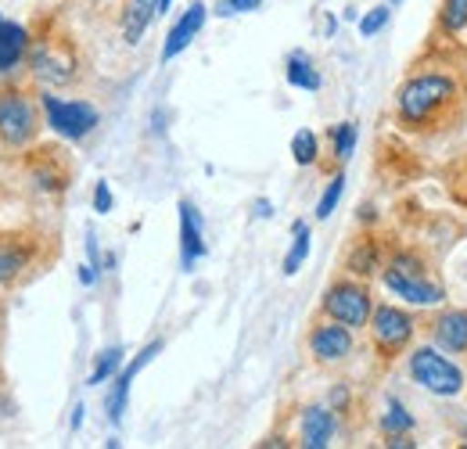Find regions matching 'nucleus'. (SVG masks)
<instances>
[{
	"label": "nucleus",
	"mask_w": 467,
	"mask_h": 449,
	"mask_svg": "<svg viewBox=\"0 0 467 449\" xmlns=\"http://www.w3.org/2000/svg\"><path fill=\"white\" fill-rule=\"evenodd\" d=\"M428 338L450 352V356H467V309H442L428 320Z\"/></svg>",
	"instance_id": "obj_11"
},
{
	"label": "nucleus",
	"mask_w": 467,
	"mask_h": 449,
	"mask_svg": "<svg viewBox=\"0 0 467 449\" xmlns=\"http://www.w3.org/2000/svg\"><path fill=\"white\" fill-rule=\"evenodd\" d=\"M170 7H173V0H159V15H166Z\"/></svg>",
	"instance_id": "obj_37"
},
{
	"label": "nucleus",
	"mask_w": 467,
	"mask_h": 449,
	"mask_svg": "<svg viewBox=\"0 0 467 449\" xmlns=\"http://www.w3.org/2000/svg\"><path fill=\"white\" fill-rule=\"evenodd\" d=\"M378 428H381V435H385V439H396V435H410V432L417 428V417H413L407 406H403V399H396V395H392V399L385 402V413H381Z\"/></svg>",
	"instance_id": "obj_18"
},
{
	"label": "nucleus",
	"mask_w": 467,
	"mask_h": 449,
	"mask_svg": "<svg viewBox=\"0 0 467 449\" xmlns=\"http://www.w3.org/2000/svg\"><path fill=\"white\" fill-rule=\"evenodd\" d=\"M285 79L292 83L295 90H309V94H317L320 87H324V79H320V72L313 68V61L309 55H302V51H295L288 57V68H285Z\"/></svg>",
	"instance_id": "obj_19"
},
{
	"label": "nucleus",
	"mask_w": 467,
	"mask_h": 449,
	"mask_svg": "<svg viewBox=\"0 0 467 449\" xmlns=\"http://www.w3.org/2000/svg\"><path fill=\"white\" fill-rule=\"evenodd\" d=\"M79 424H83V406H76V413H72V432H79Z\"/></svg>",
	"instance_id": "obj_36"
},
{
	"label": "nucleus",
	"mask_w": 467,
	"mask_h": 449,
	"mask_svg": "<svg viewBox=\"0 0 467 449\" xmlns=\"http://www.w3.org/2000/svg\"><path fill=\"white\" fill-rule=\"evenodd\" d=\"M338 432V413L324 402H313L302 410V421H298V439L306 449H327L331 439Z\"/></svg>",
	"instance_id": "obj_13"
},
{
	"label": "nucleus",
	"mask_w": 467,
	"mask_h": 449,
	"mask_svg": "<svg viewBox=\"0 0 467 449\" xmlns=\"http://www.w3.org/2000/svg\"><path fill=\"white\" fill-rule=\"evenodd\" d=\"M407 374H410V381H413V385H420L424 392L439 395V399H457L467 385L461 363H453V360H450L435 341L410 349Z\"/></svg>",
	"instance_id": "obj_2"
},
{
	"label": "nucleus",
	"mask_w": 467,
	"mask_h": 449,
	"mask_svg": "<svg viewBox=\"0 0 467 449\" xmlns=\"http://www.w3.org/2000/svg\"><path fill=\"white\" fill-rule=\"evenodd\" d=\"M389 18H392V4H378V7H370L363 18H359V37H378L385 26H389Z\"/></svg>",
	"instance_id": "obj_27"
},
{
	"label": "nucleus",
	"mask_w": 467,
	"mask_h": 449,
	"mask_svg": "<svg viewBox=\"0 0 467 449\" xmlns=\"http://www.w3.org/2000/svg\"><path fill=\"white\" fill-rule=\"evenodd\" d=\"M159 18V0H122V11H119V29H122V40L130 47L140 44V37L148 33V26Z\"/></svg>",
	"instance_id": "obj_16"
},
{
	"label": "nucleus",
	"mask_w": 467,
	"mask_h": 449,
	"mask_svg": "<svg viewBox=\"0 0 467 449\" xmlns=\"http://www.w3.org/2000/svg\"><path fill=\"white\" fill-rule=\"evenodd\" d=\"M464 115V87L453 72L424 68L403 79L396 90V119L410 133H442L453 130Z\"/></svg>",
	"instance_id": "obj_1"
},
{
	"label": "nucleus",
	"mask_w": 467,
	"mask_h": 449,
	"mask_svg": "<svg viewBox=\"0 0 467 449\" xmlns=\"http://www.w3.org/2000/svg\"><path fill=\"white\" fill-rule=\"evenodd\" d=\"M439 33L457 40L467 29V0H439V18H435Z\"/></svg>",
	"instance_id": "obj_20"
},
{
	"label": "nucleus",
	"mask_w": 467,
	"mask_h": 449,
	"mask_svg": "<svg viewBox=\"0 0 467 449\" xmlns=\"http://www.w3.org/2000/svg\"><path fill=\"white\" fill-rule=\"evenodd\" d=\"M205 18H209V7L202 4V0H194L180 18H176V26L166 33V44H162V61H173L180 57L191 44H194V37L202 33V26H205Z\"/></svg>",
	"instance_id": "obj_15"
},
{
	"label": "nucleus",
	"mask_w": 467,
	"mask_h": 449,
	"mask_svg": "<svg viewBox=\"0 0 467 449\" xmlns=\"http://www.w3.org/2000/svg\"><path fill=\"white\" fill-rule=\"evenodd\" d=\"M381 284L396 298H403L407 306H417V309H439L446 302V287H442V281H435L431 274H403V270L385 266L381 270Z\"/></svg>",
	"instance_id": "obj_8"
},
{
	"label": "nucleus",
	"mask_w": 467,
	"mask_h": 449,
	"mask_svg": "<svg viewBox=\"0 0 467 449\" xmlns=\"http://www.w3.org/2000/svg\"><path fill=\"white\" fill-rule=\"evenodd\" d=\"M79 281L87 284V287H90V284L98 281V266H94V263H87V266H79Z\"/></svg>",
	"instance_id": "obj_32"
},
{
	"label": "nucleus",
	"mask_w": 467,
	"mask_h": 449,
	"mask_svg": "<svg viewBox=\"0 0 467 449\" xmlns=\"http://www.w3.org/2000/svg\"><path fill=\"white\" fill-rule=\"evenodd\" d=\"M292 159L298 166H317V159H320V137L313 130H298L292 137Z\"/></svg>",
	"instance_id": "obj_25"
},
{
	"label": "nucleus",
	"mask_w": 467,
	"mask_h": 449,
	"mask_svg": "<svg viewBox=\"0 0 467 449\" xmlns=\"http://www.w3.org/2000/svg\"><path fill=\"white\" fill-rule=\"evenodd\" d=\"M209 245H205V226L202 213L194 209V202H180V266L191 274L198 266V259H205Z\"/></svg>",
	"instance_id": "obj_12"
},
{
	"label": "nucleus",
	"mask_w": 467,
	"mask_h": 449,
	"mask_svg": "<svg viewBox=\"0 0 467 449\" xmlns=\"http://www.w3.org/2000/svg\"><path fill=\"white\" fill-rule=\"evenodd\" d=\"M122 345H109L101 356H98V363H94V371H90V378H87V385L90 389H98V385H105L109 378H116L119 371H122Z\"/></svg>",
	"instance_id": "obj_22"
},
{
	"label": "nucleus",
	"mask_w": 467,
	"mask_h": 449,
	"mask_svg": "<svg viewBox=\"0 0 467 449\" xmlns=\"http://www.w3.org/2000/svg\"><path fill=\"white\" fill-rule=\"evenodd\" d=\"M26 266H29V248L4 241L0 245V284H11Z\"/></svg>",
	"instance_id": "obj_21"
},
{
	"label": "nucleus",
	"mask_w": 467,
	"mask_h": 449,
	"mask_svg": "<svg viewBox=\"0 0 467 449\" xmlns=\"http://www.w3.org/2000/svg\"><path fill=\"white\" fill-rule=\"evenodd\" d=\"M263 0H220L216 4V15L220 18H234V15H248V11H259Z\"/></svg>",
	"instance_id": "obj_28"
},
{
	"label": "nucleus",
	"mask_w": 467,
	"mask_h": 449,
	"mask_svg": "<svg viewBox=\"0 0 467 449\" xmlns=\"http://www.w3.org/2000/svg\"><path fill=\"white\" fill-rule=\"evenodd\" d=\"M370 345L374 352L381 356V363H392L407 352L417 338V317L403 309V306H392V302H378L374 313H370Z\"/></svg>",
	"instance_id": "obj_4"
},
{
	"label": "nucleus",
	"mask_w": 467,
	"mask_h": 449,
	"mask_svg": "<svg viewBox=\"0 0 467 449\" xmlns=\"http://www.w3.org/2000/svg\"><path fill=\"white\" fill-rule=\"evenodd\" d=\"M389 4H392V7H396V4H403V0H389Z\"/></svg>",
	"instance_id": "obj_40"
},
{
	"label": "nucleus",
	"mask_w": 467,
	"mask_h": 449,
	"mask_svg": "<svg viewBox=\"0 0 467 449\" xmlns=\"http://www.w3.org/2000/svg\"><path fill=\"white\" fill-rule=\"evenodd\" d=\"M40 109H44V122L51 133H58L61 141H87L98 122H101V112L90 105V101H65V98H55V94H40Z\"/></svg>",
	"instance_id": "obj_5"
},
{
	"label": "nucleus",
	"mask_w": 467,
	"mask_h": 449,
	"mask_svg": "<svg viewBox=\"0 0 467 449\" xmlns=\"http://www.w3.org/2000/svg\"><path fill=\"white\" fill-rule=\"evenodd\" d=\"M453 176H457V183H453V198H457V202L467 209V159L453 169Z\"/></svg>",
	"instance_id": "obj_31"
},
{
	"label": "nucleus",
	"mask_w": 467,
	"mask_h": 449,
	"mask_svg": "<svg viewBox=\"0 0 467 449\" xmlns=\"http://www.w3.org/2000/svg\"><path fill=\"white\" fill-rule=\"evenodd\" d=\"M342 194H346V172H335V176L327 180V187H324L320 202H317V220H331V213L338 209Z\"/></svg>",
	"instance_id": "obj_26"
},
{
	"label": "nucleus",
	"mask_w": 467,
	"mask_h": 449,
	"mask_svg": "<svg viewBox=\"0 0 467 449\" xmlns=\"http://www.w3.org/2000/svg\"><path fill=\"white\" fill-rule=\"evenodd\" d=\"M327 141H331L335 159L338 162H349L352 151H356V141H359V130H356V122H338V126L327 130Z\"/></svg>",
	"instance_id": "obj_24"
},
{
	"label": "nucleus",
	"mask_w": 467,
	"mask_h": 449,
	"mask_svg": "<svg viewBox=\"0 0 467 449\" xmlns=\"http://www.w3.org/2000/svg\"><path fill=\"white\" fill-rule=\"evenodd\" d=\"M306 349H309V356H313L320 367L349 363L352 352H356V331L346 328V324H338V320H331V317H324V320H317V324L309 328Z\"/></svg>",
	"instance_id": "obj_7"
},
{
	"label": "nucleus",
	"mask_w": 467,
	"mask_h": 449,
	"mask_svg": "<svg viewBox=\"0 0 467 449\" xmlns=\"http://www.w3.org/2000/svg\"><path fill=\"white\" fill-rule=\"evenodd\" d=\"M255 216H259V220H270V216H274V205H270L266 198H255Z\"/></svg>",
	"instance_id": "obj_33"
},
{
	"label": "nucleus",
	"mask_w": 467,
	"mask_h": 449,
	"mask_svg": "<svg viewBox=\"0 0 467 449\" xmlns=\"http://www.w3.org/2000/svg\"><path fill=\"white\" fill-rule=\"evenodd\" d=\"M29 51H33V40H29L26 26L4 22V29H0V72H4V76L15 72V68L29 57Z\"/></svg>",
	"instance_id": "obj_17"
},
{
	"label": "nucleus",
	"mask_w": 467,
	"mask_h": 449,
	"mask_svg": "<svg viewBox=\"0 0 467 449\" xmlns=\"http://www.w3.org/2000/svg\"><path fill=\"white\" fill-rule=\"evenodd\" d=\"M461 439H464V443H467V424H464V428H461Z\"/></svg>",
	"instance_id": "obj_38"
},
{
	"label": "nucleus",
	"mask_w": 467,
	"mask_h": 449,
	"mask_svg": "<svg viewBox=\"0 0 467 449\" xmlns=\"http://www.w3.org/2000/svg\"><path fill=\"white\" fill-rule=\"evenodd\" d=\"M159 352H162V341H148V345H144V349H140V352H137V356H133V360H130V363L116 374V385H112V392H109V399H105V413H109V421H112V424H119V421H122V413H126L133 378H137V374H140V371H144Z\"/></svg>",
	"instance_id": "obj_9"
},
{
	"label": "nucleus",
	"mask_w": 467,
	"mask_h": 449,
	"mask_svg": "<svg viewBox=\"0 0 467 449\" xmlns=\"http://www.w3.org/2000/svg\"><path fill=\"white\" fill-rule=\"evenodd\" d=\"M112 205H116L112 187H109L105 180H98V187H94V213H98V216H109V213H112Z\"/></svg>",
	"instance_id": "obj_29"
},
{
	"label": "nucleus",
	"mask_w": 467,
	"mask_h": 449,
	"mask_svg": "<svg viewBox=\"0 0 467 449\" xmlns=\"http://www.w3.org/2000/svg\"><path fill=\"white\" fill-rule=\"evenodd\" d=\"M40 133V109L22 90H0V141L7 148H26Z\"/></svg>",
	"instance_id": "obj_6"
},
{
	"label": "nucleus",
	"mask_w": 467,
	"mask_h": 449,
	"mask_svg": "<svg viewBox=\"0 0 467 449\" xmlns=\"http://www.w3.org/2000/svg\"><path fill=\"white\" fill-rule=\"evenodd\" d=\"M4 22H7V18H4V15H0V29H4Z\"/></svg>",
	"instance_id": "obj_39"
},
{
	"label": "nucleus",
	"mask_w": 467,
	"mask_h": 449,
	"mask_svg": "<svg viewBox=\"0 0 467 449\" xmlns=\"http://www.w3.org/2000/svg\"><path fill=\"white\" fill-rule=\"evenodd\" d=\"M292 248H288V256H285V277H295L298 270H302V263H306V256H309V226L306 220H295L292 224Z\"/></svg>",
	"instance_id": "obj_23"
},
{
	"label": "nucleus",
	"mask_w": 467,
	"mask_h": 449,
	"mask_svg": "<svg viewBox=\"0 0 467 449\" xmlns=\"http://www.w3.org/2000/svg\"><path fill=\"white\" fill-rule=\"evenodd\" d=\"M385 446H392V449H413L417 443H413L410 435H396V439H385Z\"/></svg>",
	"instance_id": "obj_34"
},
{
	"label": "nucleus",
	"mask_w": 467,
	"mask_h": 449,
	"mask_svg": "<svg viewBox=\"0 0 467 449\" xmlns=\"http://www.w3.org/2000/svg\"><path fill=\"white\" fill-rule=\"evenodd\" d=\"M385 263H389V248L381 245V237L363 234L359 241H352L349 256H346V274L370 281V277H378L385 270Z\"/></svg>",
	"instance_id": "obj_14"
},
{
	"label": "nucleus",
	"mask_w": 467,
	"mask_h": 449,
	"mask_svg": "<svg viewBox=\"0 0 467 449\" xmlns=\"http://www.w3.org/2000/svg\"><path fill=\"white\" fill-rule=\"evenodd\" d=\"M374 220H378V216H374V209H370V205H367V209H359V224H374Z\"/></svg>",
	"instance_id": "obj_35"
},
{
	"label": "nucleus",
	"mask_w": 467,
	"mask_h": 449,
	"mask_svg": "<svg viewBox=\"0 0 467 449\" xmlns=\"http://www.w3.org/2000/svg\"><path fill=\"white\" fill-rule=\"evenodd\" d=\"M349 402H352L349 385H346V381H338V385L331 389V395H327V406H331L335 413H346V410H349Z\"/></svg>",
	"instance_id": "obj_30"
},
{
	"label": "nucleus",
	"mask_w": 467,
	"mask_h": 449,
	"mask_svg": "<svg viewBox=\"0 0 467 449\" xmlns=\"http://www.w3.org/2000/svg\"><path fill=\"white\" fill-rule=\"evenodd\" d=\"M374 291L363 277H338V281L327 284L324 298H320V313L346 324L352 331H363L370 324V313H374Z\"/></svg>",
	"instance_id": "obj_3"
},
{
	"label": "nucleus",
	"mask_w": 467,
	"mask_h": 449,
	"mask_svg": "<svg viewBox=\"0 0 467 449\" xmlns=\"http://www.w3.org/2000/svg\"><path fill=\"white\" fill-rule=\"evenodd\" d=\"M29 65H33V76L44 83V87H65L76 79V57L68 51H61L55 44H40L29 51Z\"/></svg>",
	"instance_id": "obj_10"
}]
</instances>
